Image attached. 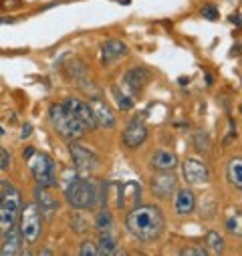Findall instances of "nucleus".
Wrapping results in <instances>:
<instances>
[{
  "mask_svg": "<svg viewBox=\"0 0 242 256\" xmlns=\"http://www.w3.org/2000/svg\"><path fill=\"white\" fill-rule=\"evenodd\" d=\"M126 226L134 238L150 242V240L160 238L166 222H164V214L158 206H140L138 204L130 210Z\"/></svg>",
  "mask_w": 242,
  "mask_h": 256,
  "instance_id": "obj_1",
  "label": "nucleus"
},
{
  "mask_svg": "<svg viewBox=\"0 0 242 256\" xmlns=\"http://www.w3.org/2000/svg\"><path fill=\"white\" fill-rule=\"evenodd\" d=\"M65 196H67V202L77 210L93 208L103 198L101 186H97L93 180H71V184L65 190Z\"/></svg>",
  "mask_w": 242,
  "mask_h": 256,
  "instance_id": "obj_2",
  "label": "nucleus"
},
{
  "mask_svg": "<svg viewBox=\"0 0 242 256\" xmlns=\"http://www.w3.org/2000/svg\"><path fill=\"white\" fill-rule=\"evenodd\" d=\"M48 115H50V123H52V127L56 130V134L60 138H65V140H79L87 132L85 127L81 125V121L65 107V103L50 105Z\"/></svg>",
  "mask_w": 242,
  "mask_h": 256,
  "instance_id": "obj_3",
  "label": "nucleus"
},
{
  "mask_svg": "<svg viewBox=\"0 0 242 256\" xmlns=\"http://www.w3.org/2000/svg\"><path fill=\"white\" fill-rule=\"evenodd\" d=\"M30 172L40 188H52L56 184V164L48 154H32L28 158Z\"/></svg>",
  "mask_w": 242,
  "mask_h": 256,
  "instance_id": "obj_4",
  "label": "nucleus"
},
{
  "mask_svg": "<svg viewBox=\"0 0 242 256\" xmlns=\"http://www.w3.org/2000/svg\"><path fill=\"white\" fill-rule=\"evenodd\" d=\"M20 234L28 244H34L40 238V230H42V218H40V210L36 206V202H28L24 206H20Z\"/></svg>",
  "mask_w": 242,
  "mask_h": 256,
  "instance_id": "obj_5",
  "label": "nucleus"
},
{
  "mask_svg": "<svg viewBox=\"0 0 242 256\" xmlns=\"http://www.w3.org/2000/svg\"><path fill=\"white\" fill-rule=\"evenodd\" d=\"M20 192L14 186H6L4 196L0 200V232H6L10 226L16 224L20 214Z\"/></svg>",
  "mask_w": 242,
  "mask_h": 256,
  "instance_id": "obj_6",
  "label": "nucleus"
},
{
  "mask_svg": "<svg viewBox=\"0 0 242 256\" xmlns=\"http://www.w3.org/2000/svg\"><path fill=\"white\" fill-rule=\"evenodd\" d=\"M69 150H71L73 162H75V166H77L79 170H83V172H91V170H95V168H97L99 158H97V154H95V152H91L87 146H81V144H77V142H73V140H71Z\"/></svg>",
  "mask_w": 242,
  "mask_h": 256,
  "instance_id": "obj_7",
  "label": "nucleus"
},
{
  "mask_svg": "<svg viewBox=\"0 0 242 256\" xmlns=\"http://www.w3.org/2000/svg\"><path fill=\"white\" fill-rule=\"evenodd\" d=\"M65 107L81 121V125L85 127V130L93 132L95 127H97V121H95V117H93V111H91L89 103H85V101H81V99H75V97H69V99L65 101Z\"/></svg>",
  "mask_w": 242,
  "mask_h": 256,
  "instance_id": "obj_8",
  "label": "nucleus"
},
{
  "mask_svg": "<svg viewBox=\"0 0 242 256\" xmlns=\"http://www.w3.org/2000/svg\"><path fill=\"white\" fill-rule=\"evenodd\" d=\"M182 174H184L188 184H206L210 180V172L206 168V164H202L200 160H186L182 164Z\"/></svg>",
  "mask_w": 242,
  "mask_h": 256,
  "instance_id": "obj_9",
  "label": "nucleus"
},
{
  "mask_svg": "<svg viewBox=\"0 0 242 256\" xmlns=\"http://www.w3.org/2000/svg\"><path fill=\"white\" fill-rule=\"evenodd\" d=\"M148 138V127L144 123V119H132V123L128 125V130L124 132V144L132 150L140 148Z\"/></svg>",
  "mask_w": 242,
  "mask_h": 256,
  "instance_id": "obj_10",
  "label": "nucleus"
},
{
  "mask_svg": "<svg viewBox=\"0 0 242 256\" xmlns=\"http://www.w3.org/2000/svg\"><path fill=\"white\" fill-rule=\"evenodd\" d=\"M89 107H91V111H93V117H95L97 125L105 127V130H111V127H115V115H113V111L109 109V105H107L105 101H101V99L95 95V97H91Z\"/></svg>",
  "mask_w": 242,
  "mask_h": 256,
  "instance_id": "obj_11",
  "label": "nucleus"
},
{
  "mask_svg": "<svg viewBox=\"0 0 242 256\" xmlns=\"http://www.w3.org/2000/svg\"><path fill=\"white\" fill-rule=\"evenodd\" d=\"M20 252H22V234L14 224L4 232V242H2V250H0V254L2 256H14V254H20Z\"/></svg>",
  "mask_w": 242,
  "mask_h": 256,
  "instance_id": "obj_12",
  "label": "nucleus"
},
{
  "mask_svg": "<svg viewBox=\"0 0 242 256\" xmlns=\"http://www.w3.org/2000/svg\"><path fill=\"white\" fill-rule=\"evenodd\" d=\"M150 77H152V73H150L146 67H136V69H132V71L126 73L124 85H126L130 91L138 93V91H142V89L150 83Z\"/></svg>",
  "mask_w": 242,
  "mask_h": 256,
  "instance_id": "obj_13",
  "label": "nucleus"
},
{
  "mask_svg": "<svg viewBox=\"0 0 242 256\" xmlns=\"http://www.w3.org/2000/svg\"><path fill=\"white\" fill-rule=\"evenodd\" d=\"M176 176L174 174H170V172H164V174H160L158 178H154L152 180V192L158 196V198H168L172 192L176 190Z\"/></svg>",
  "mask_w": 242,
  "mask_h": 256,
  "instance_id": "obj_14",
  "label": "nucleus"
},
{
  "mask_svg": "<svg viewBox=\"0 0 242 256\" xmlns=\"http://www.w3.org/2000/svg\"><path fill=\"white\" fill-rule=\"evenodd\" d=\"M34 196H36V206H38L40 214H44L46 218H52V216H54V212L58 210V202L52 198L50 192H48L46 188L36 186V190H34Z\"/></svg>",
  "mask_w": 242,
  "mask_h": 256,
  "instance_id": "obj_15",
  "label": "nucleus"
},
{
  "mask_svg": "<svg viewBox=\"0 0 242 256\" xmlns=\"http://www.w3.org/2000/svg\"><path fill=\"white\" fill-rule=\"evenodd\" d=\"M128 54V44L121 42V40H107L101 46V62L103 65H111L113 60L121 58Z\"/></svg>",
  "mask_w": 242,
  "mask_h": 256,
  "instance_id": "obj_16",
  "label": "nucleus"
},
{
  "mask_svg": "<svg viewBox=\"0 0 242 256\" xmlns=\"http://www.w3.org/2000/svg\"><path fill=\"white\" fill-rule=\"evenodd\" d=\"M176 166H178V158H176V154H172V152L160 150V152H156L154 158H152V168H156V170H160V172H172Z\"/></svg>",
  "mask_w": 242,
  "mask_h": 256,
  "instance_id": "obj_17",
  "label": "nucleus"
},
{
  "mask_svg": "<svg viewBox=\"0 0 242 256\" xmlns=\"http://www.w3.org/2000/svg\"><path fill=\"white\" fill-rule=\"evenodd\" d=\"M194 206H196V198L192 194V190H180L176 196V212L190 214V212H194Z\"/></svg>",
  "mask_w": 242,
  "mask_h": 256,
  "instance_id": "obj_18",
  "label": "nucleus"
},
{
  "mask_svg": "<svg viewBox=\"0 0 242 256\" xmlns=\"http://www.w3.org/2000/svg\"><path fill=\"white\" fill-rule=\"evenodd\" d=\"M226 178L232 186H236L238 190L242 188V160L236 158L228 164V170H226Z\"/></svg>",
  "mask_w": 242,
  "mask_h": 256,
  "instance_id": "obj_19",
  "label": "nucleus"
},
{
  "mask_svg": "<svg viewBox=\"0 0 242 256\" xmlns=\"http://www.w3.org/2000/svg\"><path fill=\"white\" fill-rule=\"evenodd\" d=\"M95 228L99 230V234H113L115 220H113L111 212H107V210L99 212V216H97V220H95Z\"/></svg>",
  "mask_w": 242,
  "mask_h": 256,
  "instance_id": "obj_20",
  "label": "nucleus"
},
{
  "mask_svg": "<svg viewBox=\"0 0 242 256\" xmlns=\"http://www.w3.org/2000/svg\"><path fill=\"white\" fill-rule=\"evenodd\" d=\"M97 248L103 254H119L117 250V240L113 234H99V242H97Z\"/></svg>",
  "mask_w": 242,
  "mask_h": 256,
  "instance_id": "obj_21",
  "label": "nucleus"
},
{
  "mask_svg": "<svg viewBox=\"0 0 242 256\" xmlns=\"http://www.w3.org/2000/svg\"><path fill=\"white\" fill-rule=\"evenodd\" d=\"M206 244H208L210 252H214V254H222L224 252V238L214 230H210L206 234Z\"/></svg>",
  "mask_w": 242,
  "mask_h": 256,
  "instance_id": "obj_22",
  "label": "nucleus"
},
{
  "mask_svg": "<svg viewBox=\"0 0 242 256\" xmlns=\"http://www.w3.org/2000/svg\"><path fill=\"white\" fill-rule=\"evenodd\" d=\"M113 93H115V99H117V107H119L121 111H130V109L134 107V99H132V97L119 93L117 89H113Z\"/></svg>",
  "mask_w": 242,
  "mask_h": 256,
  "instance_id": "obj_23",
  "label": "nucleus"
},
{
  "mask_svg": "<svg viewBox=\"0 0 242 256\" xmlns=\"http://www.w3.org/2000/svg\"><path fill=\"white\" fill-rule=\"evenodd\" d=\"M81 256H101V252L97 248V242H91V240L83 242L81 244Z\"/></svg>",
  "mask_w": 242,
  "mask_h": 256,
  "instance_id": "obj_24",
  "label": "nucleus"
},
{
  "mask_svg": "<svg viewBox=\"0 0 242 256\" xmlns=\"http://www.w3.org/2000/svg\"><path fill=\"white\" fill-rule=\"evenodd\" d=\"M182 256H206L208 250L204 246H186V248H182L180 250Z\"/></svg>",
  "mask_w": 242,
  "mask_h": 256,
  "instance_id": "obj_25",
  "label": "nucleus"
},
{
  "mask_svg": "<svg viewBox=\"0 0 242 256\" xmlns=\"http://www.w3.org/2000/svg\"><path fill=\"white\" fill-rule=\"evenodd\" d=\"M226 228H228V232H232V234H240V212H238V210H236V214H234L232 218H228Z\"/></svg>",
  "mask_w": 242,
  "mask_h": 256,
  "instance_id": "obj_26",
  "label": "nucleus"
},
{
  "mask_svg": "<svg viewBox=\"0 0 242 256\" xmlns=\"http://www.w3.org/2000/svg\"><path fill=\"white\" fill-rule=\"evenodd\" d=\"M194 142H196V148L198 150H210V140H208L206 134H196Z\"/></svg>",
  "mask_w": 242,
  "mask_h": 256,
  "instance_id": "obj_27",
  "label": "nucleus"
},
{
  "mask_svg": "<svg viewBox=\"0 0 242 256\" xmlns=\"http://www.w3.org/2000/svg\"><path fill=\"white\" fill-rule=\"evenodd\" d=\"M202 16L208 18V20H216V18H218V8L212 6V4H208V6L202 8Z\"/></svg>",
  "mask_w": 242,
  "mask_h": 256,
  "instance_id": "obj_28",
  "label": "nucleus"
},
{
  "mask_svg": "<svg viewBox=\"0 0 242 256\" xmlns=\"http://www.w3.org/2000/svg\"><path fill=\"white\" fill-rule=\"evenodd\" d=\"M8 166H10V156L2 146H0V170H8Z\"/></svg>",
  "mask_w": 242,
  "mask_h": 256,
  "instance_id": "obj_29",
  "label": "nucleus"
},
{
  "mask_svg": "<svg viewBox=\"0 0 242 256\" xmlns=\"http://www.w3.org/2000/svg\"><path fill=\"white\" fill-rule=\"evenodd\" d=\"M6 182H0V200H2V196H4V190H6Z\"/></svg>",
  "mask_w": 242,
  "mask_h": 256,
  "instance_id": "obj_30",
  "label": "nucleus"
},
{
  "mask_svg": "<svg viewBox=\"0 0 242 256\" xmlns=\"http://www.w3.org/2000/svg\"><path fill=\"white\" fill-rule=\"evenodd\" d=\"M30 130H32L30 125H24V130H22V138H28V136H30Z\"/></svg>",
  "mask_w": 242,
  "mask_h": 256,
  "instance_id": "obj_31",
  "label": "nucleus"
},
{
  "mask_svg": "<svg viewBox=\"0 0 242 256\" xmlns=\"http://www.w3.org/2000/svg\"><path fill=\"white\" fill-rule=\"evenodd\" d=\"M32 154H34V148H28V150H26V152H24V158H26V160H28V158H30V156H32Z\"/></svg>",
  "mask_w": 242,
  "mask_h": 256,
  "instance_id": "obj_32",
  "label": "nucleus"
},
{
  "mask_svg": "<svg viewBox=\"0 0 242 256\" xmlns=\"http://www.w3.org/2000/svg\"><path fill=\"white\" fill-rule=\"evenodd\" d=\"M6 22H12V18H4V16H0V24H6Z\"/></svg>",
  "mask_w": 242,
  "mask_h": 256,
  "instance_id": "obj_33",
  "label": "nucleus"
},
{
  "mask_svg": "<svg viewBox=\"0 0 242 256\" xmlns=\"http://www.w3.org/2000/svg\"><path fill=\"white\" fill-rule=\"evenodd\" d=\"M232 22H236V24H240V14H236V16H232Z\"/></svg>",
  "mask_w": 242,
  "mask_h": 256,
  "instance_id": "obj_34",
  "label": "nucleus"
},
{
  "mask_svg": "<svg viewBox=\"0 0 242 256\" xmlns=\"http://www.w3.org/2000/svg\"><path fill=\"white\" fill-rule=\"evenodd\" d=\"M206 85H212V75H206Z\"/></svg>",
  "mask_w": 242,
  "mask_h": 256,
  "instance_id": "obj_35",
  "label": "nucleus"
},
{
  "mask_svg": "<svg viewBox=\"0 0 242 256\" xmlns=\"http://www.w3.org/2000/svg\"><path fill=\"white\" fill-rule=\"evenodd\" d=\"M0 136H4V130H2V127H0Z\"/></svg>",
  "mask_w": 242,
  "mask_h": 256,
  "instance_id": "obj_36",
  "label": "nucleus"
},
{
  "mask_svg": "<svg viewBox=\"0 0 242 256\" xmlns=\"http://www.w3.org/2000/svg\"><path fill=\"white\" fill-rule=\"evenodd\" d=\"M124 4H130V0H124Z\"/></svg>",
  "mask_w": 242,
  "mask_h": 256,
  "instance_id": "obj_37",
  "label": "nucleus"
}]
</instances>
